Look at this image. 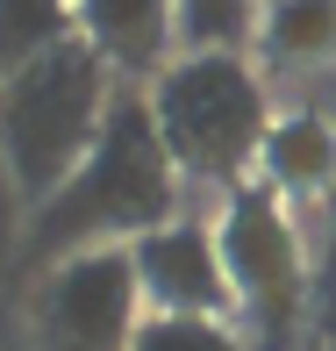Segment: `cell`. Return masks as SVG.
<instances>
[{"label": "cell", "mask_w": 336, "mask_h": 351, "mask_svg": "<svg viewBox=\"0 0 336 351\" xmlns=\"http://www.w3.org/2000/svg\"><path fill=\"white\" fill-rule=\"evenodd\" d=\"M329 351H336V344H329Z\"/></svg>", "instance_id": "obj_13"}, {"label": "cell", "mask_w": 336, "mask_h": 351, "mask_svg": "<svg viewBox=\"0 0 336 351\" xmlns=\"http://www.w3.org/2000/svg\"><path fill=\"white\" fill-rule=\"evenodd\" d=\"M129 351H258L229 315H143Z\"/></svg>", "instance_id": "obj_12"}, {"label": "cell", "mask_w": 336, "mask_h": 351, "mask_svg": "<svg viewBox=\"0 0 336 351\" xmlns=\"http://www.w3.org/2000/svg\"><path fill=\"white\" fill-rule=\"evenodd\" d=\"M143 93H151L157 136H165L179 180L236 194L272 130L265 79L244 65V51H179Z\"/></svg>", "instance_id": "obj_3"}, {"label": "cell", "mask_w": 336, "mask_h": 351, "mask_svg": "<svg viewBox=\"0 0 336 351\" xmlns=\"http://www.w3.org/2000/svg\"><path fill=\"white\" fill-rule=\"evenodd\" d=\"M115 86L122 79L107 72V58L86 36H65L57 51L8 72V86H0V158L36 208L86 165Z\"/></svg>", "instance_id": "obj_2"}, {"label": "cell", "mask_w": 336, "mask_h": 351, "mask_svg": "<svg viewBox=\"0 0 336 351\" xmlns=\"http://www.w3.org/2000/svg\"><path fill=\"white\" fill-rule=\"evenodd\" d=\"M258 172L272 194H322V186H336V130L322 115H279L265 130Z\"/></svg>", "instance_id": "obj_8"}, {"label": "cell", "mask_w": 336, "mask_h": 351, "mask_svg": "<svg viewBox=\"0 0 336 351\" xmlns=\"http://www.w3.org/2000/svg\"><path fill=\"white\" fill-rule=\"evenodd\" d=\"M179 14V51H244L258 36V0H172Z\"/></svg>", "instance_id": "obj_11"}, {"label": "cell", "mask_w": 336, "mask_h": 351, "mask_svg": "<svg viewBox=\"0 0 336 351\" xmlns=\"http://www.w3.org/2000/svg\"><path fill=\"white\" fill-rule=\"evenodd\" d=\"M222 273H229L244 337L258 351H286L300 330V301H308V258H300V230L272 186H236L215 215Z\"/></svg>", "instance_id": "obj_4"}, {"label": "cell", "mask_w": 336, "mask_h": 351, "mask_svg": "<svg viewBox=\"0 0 336 351\" xmlns=\"http://www.w3.org/2000/svg\"><path fill=\"white\" fill-rule=\"evenodd\" d=\"M179 215V165H172L165 136H157L151 93L122 79L107 122L93 136L86 165L57 186L29 222V244L43 258H72V251H101V244H136L143 230Z\"/></svg>", "instance_id": "obj_1"}, {"label": "cell", "mask_w": 336, "mask_h": 351, "mask_svg": "<svg viewBox=\"0 0 336 351\" xmlns=\"http://www.w3.org/2000/svg\"><path fill=\"white\" fill-rule=\"evenodd\" d=\"M143 280L129 244L72 251L43 273L36 294V344L43 351H129L143 330Z\"/></svg>", "instance_id": "obj_5"}, {"label": "cell", "mask_w": 336, "mask_h": 351, "mask_svg": "<svg viewBox=\"0 0 336 351\" xmlns=\"http://www.w3.org/2000/svg\"><path fill=\"white\" fill-rule=\"evenodd\" d=\"M136 280H143V308L151 315H229V273H222V244H215V222L194 215H172L157 230H143L129 244Z\"/></svg>", "instance_id": "obj_6"}, {"label": "cell", "mask_w": 336, "mask_h": 351, "mask_svg": "<svg viewBox=\"0 0 336 351\" xmlns=\"http://www.w3.org/2000/svg\"><path fill=\"white\" fill-rule=\"evenodd\" d=\"M79 14V36L107 58L115 79H157L179 51V14L172 0H72Z\"/></svg>", "instance_id": "obj_7"}, {"label": "cell", "mask_w": 336, "mask_h": 351, "mask_svg": "<svg viewBox=\"0 0 336 351\" xmlns=\"http://www.w3.org/2000/svg\"><path fill=\"white\" fill-rule=\"evenodd\" d=\"M72 22V0H0V72H22L29 58L57 51Z\"/></svg>", "instance_id": "obj_10"}, {"label": "cell", "mask_w": 336, "mask_h": 351, "mask_svg": "<svg viewBox=\"0 0 336 351\" xmlns=\"http://www.w3.org/2000/svg\"><path fill=\"white\" fill-rule=\"evenodd\" d=\"M258 43L279 65H322L336 51V0H265Z\"/></svg>", "instance_id": "obj_9"}]
</instances>
